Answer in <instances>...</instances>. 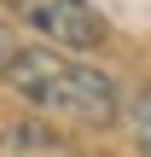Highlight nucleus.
<instances>
[{
    "label": "nucleus",
    "instance_id": "obj_2",
    "mask_svg": "<svg viewBox=\"0 0 151 157\" xmlns=\"http://www.w3.org/2000/svg\"><path fill=\"white\" fill-rule=\"evenodd\" d=\"M6 6L17 23H29L52 47H99L105 41V17L87 0H6Z\"/></svg>",
    "mask_w": 151,
    "mask_h": 157
},
{
    "label": "nucleus",
    "instance_id": "obj_3",
    "mask_svg": "<svg viewBox=\"0 0 151 157\" xmlns=\"http://www.w3.org/2000/svg\"><path fill=\"white\" fill-rule=\"evenodd\" d=\"M128 128H134V146L151 157V87H140L128 99Z\"/></svg>",
    "mask_w": 151,
    "mask_h": 157
},
{
    "label": "nucleus",
    "instance_id": "obj_4",
    "mask_svg": "<svg viewBox=\"0 0 151 157\" xmlns=\"http://www.w3.org/2000/svg\"><path fill=\"white\" fill-rule=\"evenodd\" d=\"M12 58H17V41H12V29H6V17H0V76L12 70Z\"/></svg>",
    "mask_w": 151,
    "mask_h": 157
},
{
    "label": "nucleus",
    "instance_id": "obj_1",
    "mask_svg": "<svg viewBox=\"0 0 151 157\" xmlns=\"http://www.w3.org/2000/svg\"><path fill=\"white\" fill-rule=\"evenodd\" d=\"M6 87H12L29 111H41V117H64V122H81V128H111V122L122 117V93H116V82H111L105 70L70 58V52H52V47H41V52H17L12 70H6Z\"/></svg>",
    "mask_w": 151,
    "mask_h": 157
}]
</instances>
